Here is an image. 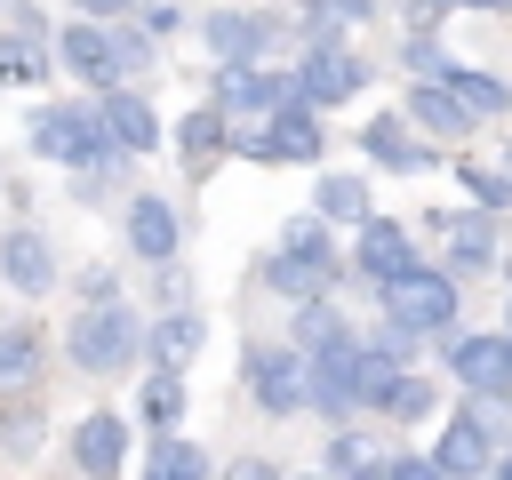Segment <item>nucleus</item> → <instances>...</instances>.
I'll list each match as a JSON object with an SVG mask.
<instances>
[{
  "label": "nucleus",
  "mask_w": 512,
  "mask_h": 480,
  "mask_svg": "<svg viewBox=\"0 0 512 480\" xmlns=\"http://www.w3.org/2000/svg\"><path fill=\"white\" fill-rule=\"evenodd\" d=\"M168 144H176V160H184V176L200 184V176H208V168H216V160L232 152V120H224L216 104H192V112H184V120L168 128Z\"/></svg>",
  "instance_id": "6ab92c4d"
},
{
  "label": "nucleus",
  "mask_w": 512,
  "mask_h": 480,
  "mask_svg": "<svg viewBox=\"0 0 512 480\" xmlns=\"http://www.w3.org/2000/svg\"><path fill=\"white\" fill-rule=\"evenodd\" d=\"M184 408H192V392H184V376H168V368H152V376H144V392H136V416H144V432H152V440H168V432L184 424Z\"/></svg>",
  "instance_id": "c85d7f7f"
},
{
  "label": "nucleus",
  "mask_w": 512,
  "mask_h": 480,
  "mask_svg": "<svg viewBox=\"0 0 512 480\" xmlns=\"http://www.w3.org/2000/svg\"><path fill=\"white\" fill-rule=\"evenodd\" d=\"M400 120L408 128H424V136H440V144H464V136H480V120L440 88V80H408V104H400Z\"/></svg>",
  "instance_id": "412c9836"
},
{
  "label": "nucleus",
  "mask_w": 512,
  "mask_h": 480,
  "mask_svg": "<svg viewBox=\"0 0 512 480\" xmlns=\"http://www.w3.org/2000/svg\"><path fill=\"white\" fill-rule=\"evenodd\" d=\"M384 296V320L392 328H408V336H456V312H464V288H456V272H440V264H416V272H400L392 288H376Z\"/></svg>",
  "instance_id": "20e7f679"
},
{
  "label": "nucleus",
  "mask_w": 512,
  "mask_h": 480,
  "mask_svg": "<svg viewBox=\"0 0 512 480\" xmlns=\"http://www.w3.org/2000/svg\"><path fill=\"white\" fill-rule=\"evenodd\" d=\"M312 216L336 232V224H368L376 208H368V176H352V168H320V184H312Z\"/></svg>",
  "instance_id": "a878e982"
},
{
  "label": "nucleus",
  "mask_w": 512,
  "mask_h": 480,
  "mask_svg": "<svg viewBox=\"0 0 512 480\" xmlns=\"http://www.w3.org/2000/svg\"><path fill=\"white\" fill-rule=\"evenodd\" d=\"M472 120H504L512 112V80L504 72H480V64H448V80H440Z\"/></svg>",
  "instance_id": "bb28decb"
},
{
  "label": "nucleus",
  "mask_w": 512,
  "mask_h": 480,
  "mask_svg": "<svg viewBox=\"0 0 512 480\" xmlns=\"http://www.w3.org/2000/svg\"><path fill=\"white\" fill-rule=\"evenodd\" d=\"M280 344H288V352H304V360H328V352H344V344H352V320L320 296V304H296V312H288V336H280Z\"/></svg>",
  "instance_id": "b1692460"
},
{
  "label": "nucleus",
  "mask_w": 512,
  "mask_h": 480,
  "mask_svg": "<svg viewBox=\"0 0 512 480\" xmlns=\"http://www.w3.org/2000/svg\"><path fill=\"white\" fill-rule=\"evenodd\" d=\"M496 168H504V176H512V144H504V152H496Z\"/></svg>",
  "instance_id": "a18cd8bd"
},
{
  "label": "nucleus",
  "mask_w": 512,
  "mask_h": 480,
  "mask_svg": "<svg viewBox=\"0 0 512 480\" xmlns=\"http://www.w3.org/2000/svg\"><path fill=\"white\" fill-rule=\"evenodd\" d=\"M352 272H360L368 288H392L400 272H416V232H408L400 216H368V224L352 232Z\"/></svg>",
  "instance_id": "2eb2a0df"
},
{
  "label": "nucleus",
  "mask_w": 512,
  "mask_h": 480,
  "mask_svg": "<svg viewBox=\"0 0 512 480\" xmlns=\"http://www.w3.org/2000/svg\"><path fill=\"white\" fill-rule=\"evenodd\" d=\"M464 8H480V16H512V0H464Z\"/></svg>",
  "instance_id": "37998d69"
},
{
  "label": "nucleus",
  "mask_w": 512,
  "mask_h": 480,
  "mask_svg": "<svg viewBox=\"0 0 512 480\" xmlns=\"http://www.w3.org/2000/svg\"><path fill=\"white\" fill-rule=\"evenodd\" d=\"M72 472L80 480H120L128 472V416L120 408H88L72 424Z\"/></svg>",
  "instance_id": "dca6fc26"
},
{
  "label": "nucleus",
  "mask_w": 512,
  "mask_h": 480,
  "mask_svg": "<svg viewBox=\"0 0 512 480\" xmlns=\"http://www.w3.org/2000/svg\"><path fill=\"white\" fill-rule=\"evenodd\" d=\"M40 360H48L40 320H0V400L8 392H40Z\"/></svg>",
  "instance_id": "5701e85b"
},
{
  "label": "nucleus",
  "mask_w": 512,
  "mask_h": 480,
  "mask_svg": "<svg viewBox=\"0 0 512 480\" xmlns=\"http://www.w3.org/2000/svg\"><path fill=\"white\" fill-rule=\"evenodd\" d=\"M424 456H432L448 480H488L504 448H496V424H488V416L464 400V408H448V424H440V440H432Z\"/></svg>",
  "instance_id": "f8f14e48"
},
{
  "label": "nucleus",
  "mask_w": 512,
  "mask_h": 480,
  "mask_svg": "<svg viewBox=\"0 0 512 480\" xmlns=\"http://www.w3.org/2000/svg\"><path fill=\"white\" fill-rule=\"evenodd\" d=\"M488 480H512V448H504V456H496V472H488Z\"/></svg>",
  "instance_id": "c03bdc74"
},
{
  "label": "nucleus",
  "mask_w": 512,
  "mask_h": 480,
  "mask_svg": "<svg viewBox=\"0 0 512 480\" xmlns=\"http://www.w3.org/2000/svg\"><path fill=\"white\" fill-rule=\"evenodd\" d=\"M24 144H32V160H56V168H96L104 152H112V136H104V120H96V96H56V104H32V120H24Z\"/></svg>",
  "instance_id": "7ed1b4c3"
},
{
  "label": "nucleus",
  "mask_w": 512,
  "mask_h": 480,
  "mask_svg": "<svg viewBox=\"0 0 512 480\" xmlns=\"http://www.w3.org/2000/svg\"><path fill=\"white\" fill-rule=\"evenodd\" d=\"M80 8V24H120L128 8H144V0H72Z\"/></svg>",
  "instance_id": "ea45409f"
},
{
  "label": "nucleus",
  "mask_w": 512,
  "mask_h": 480,
  "mask_svg": "<svg viewBox=\"0 0 512 480\" xmlns=\"http://www.w3.org/2000/svg\"><path fill=\"white\" fill-rule=\"evenodd\" d=\"M400 64L416 72V80H448V48H440V32H408V48H400Z\"/></svg>",
  "instance_id": "e433bc0d"
},
{
  "label": "nucleus",
  "mask_w": 512,
  "mask_h": 480,
  "mask_svg": "<svg viewBox=\"0 0 512 480\" xmlns=\"http://www.w3.org/2000/svg\"><path fill=\"white\" fill-rule=\"evenodd\" d=\"M56 80V40H32V32H0V88H40Z\"/></svg>",
  "instance_id": "cd10ccee"
},
{
  "label": "nucleus",
  "mask_w": 512,
  "mask_h": 480,
  "mask_svg": "<svg viewBox=\"0 0 512 480\" xmlns=\"http://www.w3.org/2000/svg\"><path fill=\"white\" fill-rule=\"evenodd\" d=\"M272 256H288V264H304V272H328V280H344V248H336V232H328V224H320L312 208L280 224Z\"/></svg>",
  "instance_id": "4be33fe9"
},
{
  "label": "nucleus",
  "mask_w": 512,
  "mask_h": 480,
  "mask_svg": "<svg viewBox=\"0 0 512 480\" xmlns=\"http://www.w3.org/2000/svg\"><path fill=\"white\" fill-rule=\"evenodd\" d=\"M144 312L120 296V304H80L72 320H64V360L80 368V376H128L136 360H144Z\"/></svg>",
  "instance_id": "f03ea898"
},
{
  "label": "nucleus",
  "mask_w": 512,
  "mask_h": 480,
  "mask_svg": "<svg viewBox=\"0 0 512 480\" xmlns=\"http://www.w3.org/2000/svg\"><path fill=\"white\" fill-rule=\"evenodd\" d=\"M200 40H208L216 64H264L288 40V24H280V8H208L200 16Z\"/></svg>",
  "instance_id": "1a4fd4ad"
},
{
  "label": "nucleus",
  "mask_w": 512,
  "mask_h": 480,
  "mask_svg": "<svg viewBox=\"0 0 512 480\" xmlns=\"http://www.w3.org/2000/svg\"><path fill=\"white\" fill-rule=\"evenodd\" d=\"M216 480H280V464H272V456H232Z\"/></svg>",
  "instance_id": "a19ab883"
},
{
  "label": "nucleus",
  "mask_w": 512,
  "mask_h": 480,
  "mask_svg": "<svg viewBox=\"0 0 512 480\" xmlns=\"http://www.w3.org/2000/svg\"><path fill=\"white\" fill-rule=\"evenodd\" d=\"M504 336H512V304H504Z\"/></svg>",
  "instance_id": "49530a36"
},
{
  "label": "nucleus",
  "mask_w": 512,
  "mask_h": 480,
  "mask_svg": "<svg viewBox=\"0 0 512 480\" xmlns=\"http://www.w3.org/2000/svg\"><path fill=\"white\" fill-rule=\"evenodd\" d=\"M72 296H80V304H120V272H112V264H80V272H72Z\"/></svg>",
  "instance_id": "4c0bfd02"
},
{
  "label": "nucleus",
  "mask_w": 512,
  "mask_h": 480,
  "mask_svg": "<svg viewBox=\"0 0 512 480\" xmlns=\"http://www.w3.org/2000/svg\"><path fill=\"white\" fill-rule=\"evenodd\" d=\"M384 480H448V472H440L432 456H392V472H384Z\"/></svg>",
  "instance_id": "79ce46f5"
},
{
  "label": "nucleus",
  "mask_w": 512,
  "mask_h": 480,
  "mask_svg": "<svg viewBox=\"0 0 512 480\" xmlns=\"http://www.w3.org/2000/svg\"><path fill=\"white\" fill-rule=\"evenodd\" d=\"M232 152H240V160H264V168H280V160L320 168V160H328V128H320V112L288 104V112H272L264 128H232Z\"/></svg>",
  "instance_id": "6e6552de"
},
{
  "label": "nucleus",
  "mask_w": 512,
  "mask_h": 480,
  "mask_svg": "<svg viewBox=\"0 0 512 480\" xmlns=\"http://www.w3.org/2000/svg\"><path fill=\"white\" fill-rule=\"evenodd\" d=\"M432 408H440V384H432V376H424V368H400V376H392V392H384V408H376V416H392V424H424V416H432Z\"/></svg>",
  "instance_id": "473e14b6"
},
{
  "label": "nucleus",
  "mask_w": 512,
  "mask_h": 480,
  "mask_svg": "<svg viewBox=\"0 0 512 480\" xmlns=\"http://www.w3.org/2000/svg\"><path fill=\"white\" fill-rule=\"evenodd\" d=\"M352 144H360V152H368L384 176H432V168H440V152H432V144H416L400 112H376V120H368Z\"/></svg>",
  "instance_id": "a211bd4d"
},
{
  "label": "nucleus",
  "mask_w": 512,
  "mask_h": 480,
  "mask_svg": "<svg viewBox=\"0 0 512 480\" xmlns=\"http://www.w3.org/2000/svg\"><path fill=\"white\" fill-rule=\"evenodd\" d=\"M96 120H104L112 152H128V160H144V152L168 144V128H160V112H152L144 88H112V96H96Z\"/></svg>",
  "instance_id": "f3484780"
},
{
  "label": "nucleus",
  "mask_w": 512,
  "mask_h": 480,
  "mask_svg": "<svg viewBox=\"0 0 512 480\" xmlns=\"http://www.w3.org/2000/svg\"><path fill=\"white\" fill-rule=\"evenodd\" d=\"M288 8H296V24H336V32L376 16V0H288Z\"/></svg>",
  "instance_id": "c9c22d12"
},
{
  "label": "nucleus",
  "mask_w": 512,
  "mask_h": 480,
  "mask_svg": "<svg viewBox=\"0 0 512 480\" xmlns=\"http://www.w3.org/2000/svg\"><path fill=\"white\" fill-rule=\"evenodd\" d=\"M200 352H208V320H200L192 304H184V312H152V328H144V360H152V368L184 376Z\"/></svg>",
  "instance_id": "aec40b11"
},
{
  "label": "nucleus",
  "mask_w": 512,
  "mask_h": 480,
  "mask_svg": "<svg viewBox=\"0 0 512 480\" xmlns=\"http://www.w3.org/2000/svg\"><path fill=\"white\" fill-rule=\"evenodd\" d=\"M448 376L472 392V408L488 400V408H512V336L504 328H456L448 344Z\"/></svg>",
  "instance_id": "423d86ee"
},
{
  "label": "nucleus",
  "mask_w": 512,
  "mask_h": 480,
  "mask_svg": "<svg viewBox=\"0 0 512 480\" xmlns=\"http://www.w3.org/2000/svg\"><path fill=\"white\" fill-rule=\"evenodd\" d=\"M120 232H128V256L152 264V272H168L176 248H184V216H176V200L152 192V184H136V192L120 200Z\"/></svg>",
  "instance_id": "9d476101"
},
{
  "label": "nucleus",
  "mask_w": 512,
  "mask_h": 480,
  "mask_svg": "<svg viewBox=\"0 0 512 480\" xmlns=\"http://www.w3.org/2000/svg\"><path fill=\"white\" fill-rule=\"evenodd\" d=\"M136 24H144L152 40H168V32L184 24V8H176V0H144V8H136Z\"/></svg>",
  "instance_id": "58836bf2"
},
{
  "label": "nucleus",
  "mask_w": 512,
  "mask_h": 480,
  "mask_svg": "<svg viewBox=\"0 0 512 480\" xmlns=\"http://www.w3.org/2000/svg\"><path fill=\"white\" fill-rule=\"evenodd\" d=\"M208 104H216L232 128H264L272 112H288V104H296V80H288V72H272V64H216Z\"/></svg>",
  "instance_id": "0eeeda50"
},
{
  "label": "nucleus",
  "mask_w": 512,
  "mask_h": 480,
  "mask_svg": "<svg viewBox=\"0 0 512 480\" xmlns=\"http://www.w3.org/2000/svg\"><path fill=\"white\" fill-rule=\"evenodd\" d=\"M296 480H328V472H296Z\"/></svg>",
  "instance_id": "de8ad7c7"
},
{
  "label": "nucleus",
  "mask_w": 512,
  "mask_h": 480,
  "mask_svg": "<svg viewBox=\"0 0 512 480\" xmlns=\"http://www.w3.org/2000/svg\"><path fill=\"white\" fill-rule=\"evenodd\" d=\"M0 440H8L16 456L40 440V400H32V392H8V400H0Z\"/></svg>",
  "instance_id": "f704fd0d"
},
{
  "label": "nucleus",
  "mask_w": 512,
  "mask_h": 480,
  "mask_svg": "<svg viewBox=\"0 0 512 480\" xmlns=\"http://www.w3.org/2000/svg\"><path fill=\"white\" fill-rule=\"evenodd\" d=\"M256 280H264L272 296H288V312H296V304H320V296L336 288L328 272H304V264H288V256H264V264H256Z\"/></svg>",
  "instance_id": "2f4dec72"
},
{
  "label": "nucleus",
  "mask_w": 512,
  "mask_h": 480,
  "mask_svg": "<svg viewBox=\"0 0 512 480\" xmlns=\"http://www.w3.org/2000/svg\"><path fill=\"white\" fill-rule=\"evenodd\" d=\"M320 472H328V480H384V472H392V456H384V440H376V432L344 424V432H328Z\"/></svg>",
  "instance_id": "393cba45"
},
{
  "label": "nucleus",
  "mask_w": 512,
  "mask_h": 480,
  "mask_svg": "<svg viewBox=\"0 0 512 480\" xmlns=\"http://www.w3.org/2000/svg\"><path fill=\"white\" fill-rule=\"evenodd\" d=\"M128 168H136L128 152H104L96 168H80V176H72V200H80V208H104V200H128V192H136V184H128Z\"/></svg>",
  "instance_id": "7c9ffc66"
},
{
  "label": "nucleus",
  "mask_w": 512,
  "mask_h": 480,
  "mask_svg": "<svg viewBox=\"0 0 512 480\" xmlns=\"http://www.w3.org/2000/svg\"><path fill=\"white\" fill-rule=\"evenodd\" d=\"M432 232H440V272H456V280L504 264V248H496V216H480V208H440Z\"/></svg>",
  "instance_id": "4468645a"
},
{
  "label": "nucleus",
  "mask_w": 512,
  "mask_h": 480,
  "mask_svg": "<svg viewBox=\"0 0 512 480\" xmlns=\"http://www.w3.org/2000/svg\"><path fill=\"white\" fill-rule=\"evenodd\" d=\"M456 184H464V192L480 200V216H496V208H512V176H504L496 160H472V152H464V160H456Z\"/></svg>",
  "instance_id": "72a5a7b5"
},
{
  "label": "nucleus",
  "mask_w": 512,
  "mask_h": 480,
  "mask_svg": "<svg viewBox=\"0 0 512 480\" xmlns=\"http://www.w3.org/2000/svg\"><path fill=\"white\" fill-rule=\"evenodd\" d=\"M0 8H8V0H0Z\"/></svg>",
  "instance_id": "09e8293b"
},
{
  "label": "nucleus",
  "mask_w": 512,
  "mask_h": 480,
  "mask_svg": "<svg viewBox=\"0 0 512 480\" xmlns=\"http://www.w3.org/2000/svg\"><path fill=\"white\" fill-rule=\"evenodd\" d=\"M56 280H64V264H56V240H48L40 224H8V232H0V288H16L24 304H40Z\"/></svg>",
  "instance_id": "ddd939ff"
},
{
  "label": "nucleus",
  "mask_w": 512,
  "mask_h": 480,
  "mask_svg": "<svg viewBox=\"0 0 512 480\" xmlns=\"http://www.w3.org/2000/svg\"><path fill=\"white\" fill-rule=\"evenodd\" d=\"M56 72H72L80 88L112 96V88H136L144 72H160V40L144 24H64L56 32Z\"/></svg>",
  "instance_id": "f257e3e1"
},
{
  "label": "nucleus",
  "mask_w": 512,
  "mask_h": 480,
  "mask_svg": "<svg viewBox=\"0 0 512 480\" xmlns=\"http://www.w3.org/2000/svg\"><path fill=\"white\" fill-rule=\"evenodd\" d=\"M136 480H216V464H208V448H200V440L168 432V440H152V456H144V472H136Z\"/></svg>",
  "instance_id": "c756f323"
},
{
  "label": "nucleus",
  "mask_w": 512,
  "mask_h": 480,
  "mask_svg": "<svg viewBox=\"0 0 512 480\" xmlns=\"http://www.w3.org/2000/svg\"><path fill=\"white\" fill-rule=\"evenodd\" d=\"M240 384H248L256 416H280V424H288V416H304V408H312V360H304V352H288L280 336L240 352Z\"/></svg>",
  "instance_id": "39448f33"
},
{
  "label": "nucleus",
  "mask_w": 512,
  "mask_h": 480,
  "mask_svg": "<svg viewBox=\"0 0 512 480\" xmlns=\"http://www.w3.org/2000/svg\"><path fill=\"white\" fill-rule=\"evenodd\" d=\"M288 80H296V104H304V112H336V104H352V96L368 88V64H360L352 48H296Z\"/></svg>",
  "instance_id": "9b49d317"
}]
</instances>
